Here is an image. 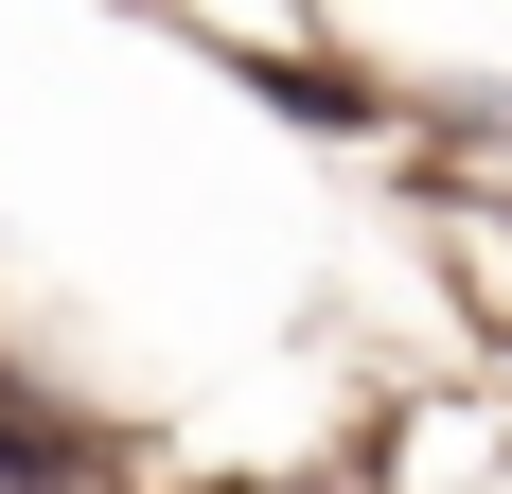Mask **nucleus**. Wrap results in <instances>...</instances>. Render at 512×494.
I'll use <instances>...</instances> for the list:
<instances>
[{
  "label": "nucleus",
  "mask_w": 512,
  "mask_h": 494,
  "mask_svg": "<svg viewBox=\"0 0 512 494\" xmlns=\"http://www.w3.org/2000/svg\"><path fill=\"white\" fill-rule=\"evenodd\" d=\"M0 494H71V477H53V459H36V442H0Z\"/></svg>",
  "instance_id": "nucleus-1"
}]
</instances>
